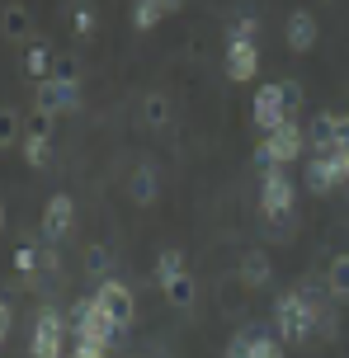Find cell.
Masks as SVG:
<instances>
[{
    "instance_id": "obj_1",
    "label": "cell",
    "mask_w": 349,
    "mask_h": 358,
    "mask_svg": "<svg viewBox=\"0 0 349 358\" xmlns=\"http://www.w3.org/2000/svg\"><path fill=\"white\" fill-rule=\"evenodd\" d=\"M274 330L288 344H302L307 335H316V306L307 287H288L274 297Z\"/></svg>"
},
{
    "instance_id": "obj_2",
    "label": "cell",
    "mask_w": 349,
    "mask_h": 358,
    "mask_svg": "<svg viewBox=\"0 0 349 358\" xmlns=\"http://www.w3.org/2000/svg\"><path fill=\"white\" fill-rule=\"evenodd\" d=\"M66 321H71V340L76 344H99V349H109L113 335H118V325L109 321V311L94 302V292L90 297H80V302L66 311Z\"/></svg>"
},
{
    "instance_id": "obj_3",
    "label": "cell",
    "mask_w": 349,
    "mask_h": 358,
    "mask_svg": "<svg viewBox=\"0 0 349 358\" xmlns=\"http://www.w3.org/2000/svg\"><path fill=\"white\" fill-rule=\"evenodd\" d=\"M293 203H297V184H293V175H288V165H269V170L259 175V208H264V217H269L274 227H283V222L293 217Z\"/></svg>"
},
{
    "instance_id": "obj_4",
    "label": "cell",
    "mask_w": 349,
    "mask_h": 358,
    "mask_svg": "<svg viewBox=\"0 0 349 358\" xmlns=\"http://www.w3.org/2000/svg\"><path fill=\"white\" fill-rule=\"evenodd\" d=\"M66 335H71V321H62L57 306H38L34 335H29V358H66Z\"/></svg>"
},
{
    "instance_id": "obj_5",
    "label": "cell",
    "mask_w": 349,
    "mask_h": 358,
    "mask_svg": "<svg viewBox=\"0 0 349 358\" xmlns=\"http://www.w3.org/2000/svg\"><path fill=\"white\" fill-rule=\"evenodd\" d=\"M302 151H307V127H297L293 118H288L278 132H269V137L259 142L255 165H259V170H269V165H293Z\"/></svg>"
},
{
    "instance_id": "obj_6",
    "label": "cell",
    "mask_w": 349,
    "mask_h": 358,
    "mask_svg": "<svg viewBox=\"0 0 349 358\" xmlns=\"http://www.w3.org/2000/svg\"><path fill=\"white\" fill-rule=\"evenodd\" d=\"M43 113H76L80 108V85H76V76L71 71H57L48 76V80H38V99H34Z\"/></svg>"
},
{
    "instance_id": "obj_7",
    "label": "cell",
    "mask_w": 349,
    "mask_h": 358,
    "mask_svg": "<svg viewBox=\"0 0 349 358\" xmlns=\"http://www.w3.org/2000/svg\"><path fill=\"white\" fill-rule=\"evenodd\" d=\"M250 118H255V127L269 137V132H278V127L288 123V104H283V80H274V85H259L255 90V108H250Z\"/></svg>"
},
{
    "instance_id": "obj_8",
    "label": "cell",
    "mask_w": 349,
    "mask_h": 358,
    "mask_svg": "<svg viewBox=\"0 0 349 358\" xmlns=\"http://www.w3.org/2000/svg\"><path fill=\"white\" fill-rule=\"evenodd\" d=\"M94 302L109 311V321L118 325V330H128L132 316H137V302H132L128 283H118V278H99V287H94Z\"/></svg>"
},
{
    "instance_id": "obj_9",
    "label": "cell",
    "mask_w": 349,
    "mask_h": 358,
    "mask_svg": "<svg viewBox=\"0 0 349 358\" xmlns=\"http://www.w3.org/2000/svg\"><path fill=\"white\" fill-rule=\"evenodd\" d=\"M71 222H76V203H71V194H52V198H48V208H43V241H48V245L66 241Z\"/></svg>"
},
{
    "instance_id": "obj_10",
    "label": "cell",
    "mask_w": 349,
    "mask_h": 358,
    "mask_svg": "<svg viewBox=\"0 0 349 358\" xmlns=\"http://www.w3.org/2000/svg\"><path fill=\"white\" fill-rule=\"evenodd\" d=\"M283 38H288L293 52H312V48H316V15H312V10H293Z\"/></svg>"
},
{
    "instance_id": "obj_11",
    "label": "cell",
    "mask_w": 349,
    "mask_h": 358,
    "mask_svg": "<svg viewBox=\"0 0 349 358\" xmlns=\"http://www.w3.org/2000/svg\"><path fill=\"white\" fill-rule=\"evenodd\" d=\"M259 71V48L255 43H227V76L232 80H250Z\"/></svg>"
},
{
    "instance_id": "obj_12",
    "label": "cell",
    "mask_w": 349,
    "mask_h": 358,
    "mask_svg": "<svg viewBox=\"0 0 349 358\" xmlns=\"http://www.w3.org/2000/svg\"><path fill=\"white\" fill-rule=\"evenodd\" d=\"M326 297L331 302H349V250L326 264Z\"/></svg>"
},
{
    "instance_id": "obj_13",
    "label": "cell",
    "mask_w": 349,
    "mask_h": 358,
    "mask_svg": "<svg viewBox=\"0 0 349 358\" xmlns=\"http://www.w3.org/2000/svg\"><path fill=\"white\" fill-rule=\"evenodd\" d=\"M241 278L250 287H264L269 278H274V264H269V255L264 250H245L241 255Z\"/></svg>"
},
{
    "instance_id": "obj_14",
    "label": "cell",
    "mask_w": 349,
    "mask_h": 358,
    "mask_svg": "<svg viewBox=\"0 0 349 358\" xmlns=\"http://www.w3.org/2000/svg\"><path fill=\"white\" fill-rule=\"evenodd\" d=\"M128 189H132V198H137L142 208H147V203H156V189H161V179H156V165H151V161H142Z\"/></svg>"
},
{
    "instance_id": "obj_15",
    "label": "cell",
    "mask_w": 349,
    "mask_h": 358,
    "mask_svg": "<svg viewBox=\"0 0 349 358\" xmlns=\"http://www.w3.org/2000/svg\"><path fill=\"white\" fill-rule=\"evenodd\" d=\"M24 71L34 76V80H48V76H57V71H52V48L29 43V48H24Z\"/></svg>"
},
{
    "instance_id": "obj_16",
    "label": "cell",
    "mask_w": 349,
    "mask_h": 358,
    "mask_svg": "<svg viewBox=\"0 0 349 358\" xmlns=\"http://www.w3.org/2000/svg\"><path fill=\"white\" fill-rule=\"evenodd\" d=\"M180 273H184V255L175 250V245H166V250L156 255V283H161V287H170L175 278H180Z\"/></svg>"
},
{
    "instance_id": "obj_17",
    "label": "cell",
    "mask_w": 349,
    "mask_h": 358,
    "mask_svg": "<svg viewBox=\"0 0 349 358\" xmlns=\"http://www.w3.org/2000/svg\"><path fill=\"white\" fill-rule=\"evenodd\" d=\"M48 156H52V132H24V161L34 165H48Z\"/></svg>"
},
{
    "instance_id": "obj_18",
    "label": "cell",
    "mask_w": 349,
    "mask_h": 358,
    "mask_svg": "<svg viewBox=\"0 0 349 358\" xmlns=\"http://www.w3.org/2000/svg\"><path fill=\"white\" fill-rule=\"evenodd\" d=\"M161 19H166V5H161V0H132V29L147 34V29L161 24Z\"/></svg>"
},
{
    "instance_id": "obj_19",
    "label": "cell",
    "mask_w": 349,
    "mask_h": 358,
    "mask_svg": "<svg viewBox=\"0 0 349 358\" xmlns=\"http://www.w3.org/2000/svg\"><path fill=\"white\" fill-rule=\"evenodd\" d=\"M142 123H147L151 132H161V127L170 123V99L166 94H147V99H142Z\"/></svg>"
},
{
    "instance_id": "obj_20",
    "label": "cell",
    "mask_w": 349,
    "mask_h": 358,
    "mask_svg": "<svg viewBox=\"0 0 349 358\" xmlns=\"http://www.w3.org/2000/svg\"><path fill=\"white\" fill-rule=\"evenodd\" d=\"M15 268L24 278H38V273H43V245H34V241L15 245Z\"/></svg>"
},
{
    "instance_id": "obj_21",
    "label": "cell",
    "mask_w": 349,
    "mask_h": 358,
    "mask_svg": "<svg viewBox=\"0 0 349 358\" xmlns=\"http://www.w3.org/2000/svg\"><path fill=\"white\" fill-rule=\"evenodd\" d=\"M24 34H29V10H24L19 0H10V5H5V38L19 43Z\"/></svg>"
},
{
    "instance_id": "obj_22",
    "label": "cell",
    "mask_w": 349,
    "mask_h": 358,
    "mask_svg": "<svg viewBox=\"0 0 349 358\" xmlns=\"http://www.w3.org/2000/svg\"><path fill=\"white\" fill-rule=\"evenodd\" d=\"M161 292H166L170 306H180V311H184V306H194V297H199V287H194V278H189V273H180V278H175L170 287H161Z\"/></svg>"
},
{
    "instance_id": "obj_23",
    "label": "cell",
    "mask_w": 349,
    "mask_h": 358,
    "mask_svg": "<svg viewBox=\"0 0 349 358\" xmlns=\"http://www.w3.org/2000/svg\"><path fill=\"white\" fill-rule=\"evenodd\" d=\"M255 34H259V19L255 15H241V19H232L227 43H255Z\"/></svg>"
},
{
    "instance_id": "obj_24",
    "label": "cell",
    "mask_w": 349,
    "mask_h": 358,
    "mask_svg": "<svg viewBox=\"0 0 349 358\" xmlns=\"http://www.w3.org/2000/svg\"><path fill=\"white\" fill-rule=\"evenodd\" d=\"M15 132H19V113H15V104H5L0 108V146L5 151L15 146Z\"/></svg>"
},
{
    "instance_id": "obj_25",
    "label": "cell",
    "mask_w": 349,
    "mask_h": 358,
    "mask_svg": "<svg viewBox=\"0 0 349 358\" xmlns=\"http://www.w3.org/2000/svg\"><path fill=\"white\" fill-rule=\"evenodd\" d=\"M245 358H283V344L274 340V335H255L250 340V354Z\"/></svg>"
},
{
    "instance_id": "obj_26",
    "label": "cell",
    "mask_w": 349,
    "mask_h": 358,
    "mask_svg": "<svg viewBox=\"0 0 349 358\" xmlns=\"http://www.w3.org/2000/svg\"><path fill=\"white\" fill-rule=\"evenodd\" d=\"M85 273H90V278H104V273H109V250H104V245H90V250H85Z\"/></svg>"
},
{
    "instance_id": "obj_27",
    "label": "cell",
    "mask_w": 349,
    "mask_h": 358,
    "mask_svg": "<svg viewBox=\"0 0 349 358\" xmlns=\"http://www.w3.org/2000/svg\"><path fill=\"white\" fill-rule=\"evenodd\" d=\"M71 29H76L80 38H90V34H94V10L85 5V0H80V5L71 10Z\"/></svg>"
},
{
    "instance_id": "obj_28",
    "label": "cell",
    "mask_w": 349,
    "mask_h": 358,
    "mask_svg": "<svg viewBox=\"0 0 349 358\" xmlns=\"http://www.w3.org/2000/svg\"><path fill=\"white\" fill-rule=\"evenodd\" d=\"M250 340H255V330H236L232 344H227V358H245L250 354Z\"/></svg>"
},
{
    "instance_id": "obj_29",
    "label": "cell",
    "mask_w": 349,
    "mask_h": 358,
    "mask_svg": "<svg viewBox=\"0 0 349 358\" xmlns=\"http://www.w3.org/2000/svg\"><path fill=\"white\" fill-rule=\"evenodd\" d=\"M283 104H288V118L302 108V85H297V80H283Z\"/></svg>"
},
{
    "instance_id": "obj_30",
    "label": "cell",
    "mask_w": 349,
    "mask_h": 358,
    "mask_svg": "<svg viewBox=\"0 0 349 358\" xmlns=\"http://www.w3.org/2000/svg\"><path fill=\"white\" fill-rule=\"evenodd\" d=\"M66 358H109V349H99V344H76V340H71Z\"/></svg>"
},
{
    "instance_id": "obj_31",
    "label": "cell",
    "mask_w": 349,
    "mask_h": 358,
    "mask_svg": "<svg viewBox=\"0 0 349 358\" xmlns=\"http://www.w3.org/2000/svg\"><path fill=\"white\" fill-rule=\"evenodd\" d=\"M10 330H15V302L5 297V302H0V335L10 340Z\"/></svg>"
},
{
    "instance_id": "obj_32",
    "label": "cell",
    "mask_w": 349,
    "mask_h": 358,
    "mask_svg": "<svg viewBox=\"0 0 349 358\" xmlns=\"http://www.w3.org/2000/svg\"><path fill=\"white\" fill-rule=\"evenodd\" d=\"M161 5H166V15H175V10H180L184 0H161Z\"/></svg>"
}]
</instances>
